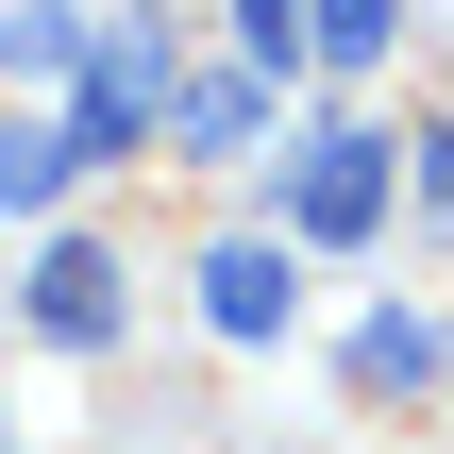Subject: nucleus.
Wrapping results in <instances>:
<instances>
[{"label": "nucleus", "mask_w": 454, "mask_h": 454, "mask_svg": "<svg viewBox=\"0 0 454 454\" xmlns=\"http://www.w3.org/2000/svg\"><path fill=\"white\" fill-rule=\"evenodd\" d=\"M421 371H438V320H404V303H387V320L354 337V387L387 404V387H421Z\"/></svg>", "instance_id": "0eeeda50"}, {"label": "nucleus", "mask_w": 454, "mask_h": 454, "mask_svg": "<svg viewBox=\"0 0 454 454\" xmlns=\"http://www.w3.org/2000/svg\"><path fill=\"white\" fill-rule=\"evenodd\" d=\"M421 185H438V219H454V135H421Z\"/></svg>", "instance_id": "9b49d317"}, {"label": "nucleus", "mask_w": 454, "mask_h": 454, "mask_svg": "<svg viewBox=\"0 0 454 454\" xmlns=\"http://www.w3.org/2000/svg\"><path fill=\"white\" fill-rule=\"evenodd\" d=\"M303 51H320V34H303V0H236V67H253V84H286Z\"/></svg>", "instance_id": "6e6552de"}, {"label": "nucleus", "mask_w": 454, "mask_h": 454, "mask_svg": "<svg viewBox=\"0 0 454 454\" xmlns=\"http://www.w3.org/2000/svg\"><path fill=\"white\" fill-rule=\"evenodd\" d=\"M387 17H404V0H303V34H320V67H371V51H387Z\"/></svg>", "instance_id": "1a4fd4ad"}, {"label": "nucleus", "mask_w": 454, "mask_h": 454, "mask_svg": "<svg viewBox=\"0 0 454 454\" xmlns=\"http://www.w3.org/2000/svg\"><path fill=\"white\" fill-rule=\"evenodd\" d=\"M34 337H51V354H101V337H118V253H101V236H51V253H34Z\"/></svg>", "instance_id": "7ed1b4c3"}, {"label": "nucleus", "mask_w": 454, "mask_h": 454, "mask_svg": "<svg viewBox=\"0 0 454 454\" xmlns=\"http://www.w3.org/2000/svg\"><path fill=\"white\" fill-rule=\"evenodd\" d=\"M286 303H303L286 236H219V253H202V320H219V337H286Z\"/></svg>", "instance_id": "20e7f679"}, {"label": "nucleus", "mask_w": 454, "mask_h": 454, "mask_svg": "<svg viewBox=\"0 0 454 454\" xmlns=\"http://www.w3.org/2000/svg\"><path fill=\"white\" fill-rule=\"evenodd\" d=\"M135 135H168V34H152V17H135V34H84V67H67V152L118 168Z\"/></svg>", "instance_id": "f257e3e1"}, {"label": "nucleus", "mask_w": 454, "mask_h": 454, "mask_svg": "<svg viewBox=\"0 0 454 454\" xmlns=\"http://www.w3.org/2000/svg\"><path fill=\"white\" fill-rule=\"evenodd\" d=\"M253 135H270V84H253V67H236V84H168V152H185V168H236Z\"/></svg>", "instance_id": "39448f33"}, {"label": "nucleus", "mask_w": 454, "mask_h": 454, "mask_svg": "<svg viewBox=\"0 0 454 454\" xmlns=\"http://www.w3.org/2000/svg\"><path fill=\"white\" fill-rule=\"evenodd\" d=\"M67 168H84V152H67V118H0V219H51V202H67Z\"/></svg>", "instance_id": "423d86ee"}, {"label": "nucleus", "mask_w": 454, "mask_h": 454, "mask_svg": "<svg viewBox=\"0 0 454 454\" xmlns=\"http://www.w3.org/2000/svg\"><path fill=\"white\" fill-rule=\"evenodd\" d=\"M286 236H303V253H371V236H387V135H371V118H337V135L286 152Z\"/></svg>", "instance_id": "f03ea898"}, {"label": "nucleus", "mask_w": 454, "mask_h": 454, "mask_svg": "<svg viewBox=\"0 0 454 454\" xmlns=\"http://www.w3.org/2000/svg\"><path fill=\"white\" fill-rule=\"evenodd\" d=\"M0 51H17V67H84V17H67V0H34V17H0Z\"/></svg>", "instance_id": "9d476101"}]
</instances>
